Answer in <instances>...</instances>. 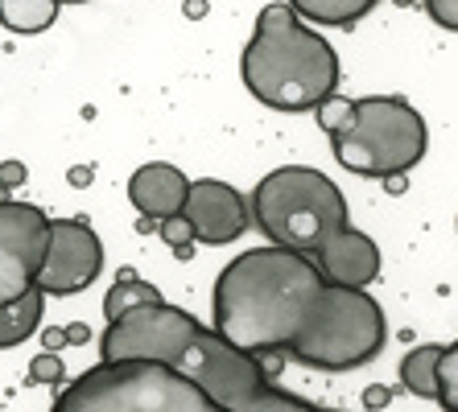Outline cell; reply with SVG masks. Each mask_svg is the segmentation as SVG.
I'll list each match as a JSON object with an SVG mask.
<instances>
[{
	"instance_id": "obj_1",
	"label": "cell",
	"mask_w": 458,
	"mask_h": 412,
	"mask_svg": "<svg viewBox=\"0 0 458 412\" xmlns=\"http://www.w3.org/2000/svg\"><path fill=\"white\" fill-rule=\"evenodd\" d=\"M211 330L244 355H289L318 371H355L388 342L368 289H339L318 260L289 248H252L219 273Z\"/></svg>"
},
{
	"instance_id": "obj_2",
	"label": "cell",
	"mask_w": 458,
	"mask_h": 412,
	"mask_svg": "<svg viewBox=\"0 0 458 412\" xmlns=\"http://www.w3.org/2000/svg\"><path fill=\"white\" fill-rule=\"evenodd\" d=\"M240 74L252 99L273 112H318L339 96V54L310 29L285 0L265 4L256 17L252 42L244 46Z\"/></svg>"
},
{
	"instance_id": "obj_3",
	"label": "cell",
	"mask_w": 458,
	"mask_h": 412,
	"mask_svg": "<svg viewBox=\"0 0 458 412\" xmlns=\"http://www.w3.org/2000/svg\"><path fill=\"white\" fill-rule=\"evenodd\" d=\"M318 124L331 137L335 161L360 178H401L426 157V116L401 96H335L318 107Z\"/></svg>"
},
{
	"instance_id": "obj_4",
	"label": "cell",
	"mask_w": 458,
	"mask_h": 412,
	"mask_svg": "<svg viewBox=\"0 0 458 412\" xmlns=\"http://www.w3.org/2000/svg\"><path fill=\"white\" fill-rule=\"evenodd\" d=\"M252 219L273 248H289L310 260H318L327 243L352 227L343 190L310 165H281L256 181Z\"/></svg>"
},
{
	"instance_id": "obj_5",
	"label": "cell",
	"mask_w": 458,
	"mask_h": 412,
	"mask_svg": "<svg viewBox=\"0 0 458 412\" xmlns=\"http://www.w3.org/2000/svg\"><path fill=\"white\" fill-rule=\"evenodd\" d=\"M50 412H232L165 363H96L71 380Z\"/></svg>"
},
{
	"instance_id": "obj_6",
	"label": "cell",
	"mask_w": 458,
	"mask_h": 412,
	"mask_svg": "<svg viewBox=\"0 0 458 412\" xmlns=\"http://www.w3.org/2000/svg\"><path fill=\"white\" fill-rule=\"evenodd\" d=\"M174 371L191 375L211 400H219L232 412H343V408H327V404H310L301 396H293V391L277 388L256 355L227 347L207 326L194 330L191 347H186V355H182V363Z\"/></svg>"
},
{
	"instance_id": "obj_7",
	"label": "cell",
	"mask_w": 458,
	"mask_h": 412,
	"mask_svg": "<svg viewBox=\"0 0 458 412\" xmlns=\"http://www.w3.org/2000/svg\"><path fill=\"white\" fill-rule=\"evenodd\" d=\"M203 326L194 314L161 301V306H140L124 314L120 322H107L99 339V363H165L178 367L194 330Z\"/></svg>"
},
{
	"instance_id": "obj_8",
	"label": "cell",
	"mask_w": 458,
	"mask_h": 412,
	"mask_svg": "<svg viewBox=\"0 0 458 412\" xmlns=\"http://www.w3.org/2000/svg\"><path fill=\"white\" fill-rule=\"evenodd\" d=\"M50 214L33 202L0 198V309L38 289L50 248Z\"/></svg>"
},
{
	"instance_id": "obj_9",
	"label": "cell",
	"mask_w": 458,
	"mask_h": 412,
	"mask_svg": "<svg viewBox=\"0 0 458 412\" xmlns=\"http://www.w3.org/2000/svg\"><path fill=\"white\" fill-rule=\"evenodd\" d=\"M99 268H104V243H99L96 227L87 219H54L38 289L46 297H71L96 285Z\"/></svg>"
},
{
	"instance_id": "obj_10",
	"label": "cell",
	"mask_w": 458,
	"mask_h": 412,
	"mask_svg": "<svg viewBox=\"0 0 458 412\" xmlns=\"http://www.w3.org/2000/svg\"><path fill=\"white\" fill-rule=\"evenodd\" d=\"M186 219L194 227V240L207 243V248H224L235 243L248 227H256L252 219V202L244 194L227 186L219 178H199L191 186V198H186Z\"/></svg>"
},
{
	"instance_id": "obj_11",
	"label": "cell",
	"mask_w": 458,
	"mask_h": 412,
	"mask_svg": "<svg viewBox=\"0 0 458 412\" xmlns=\"http://www.w3.org/2000/svg\"><path fill=\"white\" fill-rule=\"evenodd\" d=\"M191 186L186 173L170 161H149L140 165L132 178H128V202L137 206L145 219L153 223H165L174 214H186V198H191Z\"/></svg>"
},
{
	"instance_id": "obj_12",
	"label": "cell",
	"mask_w": 458,
	"mask_h": 412,
	"mask_svg": "<svg viewBox=\"0 0 458 412\" xmlns=\"http://www.w3.org/2000/svg\"><path fill=\"white\" fill-rule=\"evenodd\" d=\"M318 268L339 289H368L380 276V248H376L372 235L347 227L343 235H335L327 243V252L318 256Z\"/></svg>"
},
{
	"instance_id": "obj_13",
	"label": "cell",
	"mask_w": 458,
	"mask_h": 412,
	"mask_svg": "<svg viewBox=\"0 0 458 412\" xmlns=\"http://www.w3.org/2000/svg\"><path fill=\"white\" fill-rule=\"evenodd\" d=\"M289 9L298 13L310 25H335V29H352L360 25L380 0H285Z\"/></svg>"
},
{
	"instance_id": "obj_14",
	"label": "cell",
	"mask_w": 458,
	"mask_h": 412,
	"mask_svg": "<svg viewBox=\"0 0 458 412\" xmlns=\"http://www.w3.org/2000/svg\"><path fill=\"white\" fill-rule=\"evenodd\" d=\"M42 314H46L42 289H33L21 301H13V306L0 309V350H13V347H21L25 339H33L38 326H42Z\"/></svg>"
},
{
	"instance_id": "obj_15",
	"label": "cell",
	"mask_w": 458,
	"mask_h": 412,
	"mask_svg": "<svg viewBox=\"0 0 458 412\" xmlns=\"http://www.w3.org/2000/svg\"><path fill=\"white\" fill-rule=\"evenodd\" d=\"M442 355L446 347L437 342H426V347H413L401 359V383L413 396H426V400H437V371H442Z\"/></svg>"
},
{
	"instance_id": "obj_16",
	"label": "cell",
	"mask_w": 458,
	"mask_h": 412,
	"mask_svg": "<svg viewBox=\"0 0 458 412\" xmlns=\"http://www.w3.org/2000/svg\"><path fill=\"white\" fill-rule=\"evenodd\" d=\"M63 0H0V25L9 33H42L58 21Z\"/></svg>"
},
{
	"instance_id": "obj_17",
	"label": "cell",
	"mask_w": 458,
	"mask_h": 412,
	"mask_svg": "<svg viewBox=\"0 0 458 412\" xmlns=\"http://www.w3.org/2000/svg\"><path fill=\"white\" fill-rule=\"evenodd\" d=\"M165 297H161V289H153L149 281H140V276H132V273H124V276H116V285L107 289V297H104V317L107 322H120L124 314H132V309H140V306H161Z\"/></svg>"
},
{
	"instance_id": "obj_18",
	"label": "cell",
	"mask_w": 458,
	"mask_h": 412,
	"mask_svg": "<svg viewBox=\"0 0 458 412\" xmlns=\"http://www.w3.org/2000/svg\"><path fill=\"white\" fill-rule=\"evenodd\" d=\"M157 235L170 243L178 260H191V256H194V243H199V240H194V227H191V219H186V214H174V219L157 223Z\"/></svg>"
},
{
	"instance_id": "obj_19",
	"label": "cell",
	"mask_w": 458,
	"mask_h": 412,
	"mask_svg": "<svg viewBox=\"0 0 458 412\" xmlns=\"http://www.w3.org/2000/svg\"><path fill=\"white\" fill-rule=\"evenodd\" d=\"M437 404L446 412H458V342H450L437 371Z\"/></svg>"
},
{
	"instance_id": "obj_20",
	"label": "cell",
	"mask_w": 458,
	"mask_h": 412,
	"mask_svg": "<svg viewBox=\"0 0 458 412\" xmlns=\"http://www.w3.org/2000/svg\"><path fill=\"white\" fill-rule=\"evenodd\" d=\"M63 380H66L63 355H54V350H46V355H33V363H30V383H50V388H58Z\"/></svg>"
},
{
	"instance_id": "obj_21",
	"label": "cell",
	"mask_w": 458,
	"mask_h": 412,
	"mask_svg": "<svg viewBox=\"0 0 458 412\" xmlns=\"http://www.w3.org/2000/svg\"><path fill=\"white\" fill-rule=\"evenodd\" d=\"M426 13H429V21L434 25L458 33V0H426Z\"/></svg>"
},
{
	"instance_id": "obj_22",
	"label": "cell",
	"mask_w": 458,
	"mask_h": 412,
	"mask_svg": "<svg viewBox=\"0 0 458 412\" xmlns=\"http://www.w3.org/2000/svg\"><path fill=\"white\" fill-rule=\"evenodd\" d=\"M25 178H30V170H25L21 161H0V194L21 190Z\"/></svg>"
},
{
	"instance_id": "obj_23",
	"label": "cell",
	"mask_w": 458,
	"mask_h": 412,
	"mask_svg": "<svg viewBox=\"0 0 458 412\" xmlns=\"http://www.w3.org/2000/svg\"><path fill=\"white\" fill-rule=\"evenodd\" d=\"M384 186H388V194H405V173H401V178H388Z\"/></svg>"
},
{
	"instance_id": "obj_24",
	"label": "cell",
	"mask_w": 458,
	"mask_h": 412,
	"mask_svg": "<svg viewBox=\"0 0 458 412\" xmlns=\"http://www.w3.org/2000/svg\"><path fill=\"white\" fill-rule=\"evenodd\" d=\"M368 404H372V408H380V404H388V391H380V388H376V391H368Z\"/></svg>"
},
{
	"instance_id": "obj_25",
	"label": "cell",
	"mask_w": 458,
	"mask_h": 412,
	"mask_svg": "<svg viewBox=\"0 0 458 412\" xmlns=\"http://www.w3.org/2000/svg\"><path fill=\"white\" fill-rule=\"evenodd\" d=\"M63 4H87V0H63Z\"/></svg>"
}]
</instances>
